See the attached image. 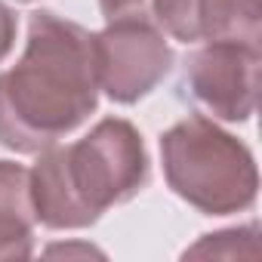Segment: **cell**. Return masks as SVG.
Segmentation results:
<instances>
[{
	"label": "cell",
	"instance_id": "12",
	"mask_svg": "<svg viewBox=\"0 0 262 262\" xmlns=\"http://www.w3.org/2000/svg\"><path fill=\"white\" fill-rule=\"evenodd\" d=\"M19 4H31V0H19Z\"/></svg>",
	"mask_w": 262,
	"mask_h": 262
},
{
	"label": "cell",
	"instance_id": "11",
	"mask_svg": "<svg viewBox=\"0 0 262 262\" xmlns=\"http://www.w3.org/2000/svg\"><path fill=\"white\" fill-rule=\"evenodd\" d=\"M71 253H80V256H105L102 250H96V247H90V244H83V247L65 244V247H50V250H47V256H71Z\"/></svg>",
	"mask_w": 262,
	"mask_h": 262
},
{
	"label": "cell",
	"instance_id": "6",
	"mask_svg": "<svg viewBox=\"0 0 262 262\" xmlns=\"http://www.w3.org/2000/svg\"><path fill=\"white\" fill-rule=\"evenodd\" d=\"M259 0H155V25L182 43L237 40L259 47Z\"/></svg>",
	"mask_w": 262,
	"mask_h": 262
},
{
	"label": "cell",
	"instance_id": "8",
	"mask_svg": "<svg viewBox=\"0 0 262 262\" xmlns=\"http://www.w3.org/2000/svg\"><path fill=\"white\" fill-rule=\"evenodd\" d=\"M259 225L250 222V225H241V228H225V231H216V234H204L194 247H188L182 256L185 259H237V256H247V259H256L259 256Z\"/></svg>",
	"mask_w": 262,
	"mask_h": 262
},
{
	"label": "cell",
	"instance_id": "2",
	"mask_svg": "<svg viewBox=\"0 0 262 262\" xmlns=\"http://www.w3.org/2000/svg\"><path fill=\"white\" fill-rule=\"evenodd\" d=\"M148 182V155L139 129L105 117L71 145H50L31 167L34 216L53 231L90 228L117 204L133 201Z\"/></svg>",
	"mask_w": 262,
	"mask_h": 262
},
{
	"label": "cell",
	"instance_id": "1",
	"mask_svg": "<svg viewBox=\"0 0 262 262\" xmlns=\"http://www.w3.org/2000/svg\"><path fill=\"white\" fill-rule=\"evenodd\" d=\"M93 34L50 10L31 13L22 59L0 74V145L40 155L96 111Z\"/></svg>",
	"mask_w": 262,
	"mask_h": 262
},
{
	"label": "cell",
	"instance_id": "5",
	"mask_svg": "<svg viewBox=\"0 0 262 262\" xmlns=\"http://www.w3.org/2000/svg\"><path fill=\"white\" fill-rule=\"evenodd\" d=\"M93 53L99 90L117 105L145 99L173 68L167 34L148 22H105L93 34Z\"/></svg>",
	"mask_w": 262,
	"mask_h": 262
},
{
	"label": "cell",
	"instance_id": "3",
	"mask_svg": "<svg viewBox=\"0 0 262 262\" xmlns=\"http://www.w3.org/2000/svg\"><path fill=\"white\" fill-rule=\"evenodd\" d=\"M161 164L173 194L207 216H228L256 204L253 151L204 114L173 123L161 136Z\"/></svg>",
	"mask_w": 262,
	"mask_h": 262
},
{
	"label": "cell",
	"instance_id": "9",
	"mask_svg": "<svg viewBox=\"0 0 262 262\" xmlns=\"http://www.w3.org/2000/svg\"><path fill=\"white\" fill-rule=\"evenodd\" d=\"M99 10H102L105 22H148V25H155V0H99Z\"/></svg>",
	"mask_w": 262,
	"mask_h": 262
},
{
	"label": "cell",
	"instance_id": "7",
	"mask_svg": "<svg viewBox=\"0 0 262 262\" xmlns=\"http://www.w3.org/2000/svg\"><path fill=\"white\" fill-rule=\"evenodd\" d=\"M34 225L31 170L16 161H0V262L34 253Z\"/></svg>",
	"mask_w": 262,
	"mask_h": 262
},
{
	"label": "cell",
	"instance_id": "4",
	"mask_svg": "<svg viewBox=\"0 0 262 262\" xmlns=\"http://www.w3.org/2000/svg\"><path fill=\"white\" fill-rule=\"evenodd\" d=\"M182 96L210 120L244 123L256 114L259 47L237 40H213L185 56Z\"/></svg>",
	"mask_w": 262,
	"mask_h": 262
},
{
	"label": "cell",
	"instance_id": "10",
	"mask_svg": "<svg viewBox=\"0 0 262 262\" xmlns=\"http://www.w3.org/2000/svg\"><path fill=\"white\" fill-rule=\"evenodd\" d=\"M13 43H16V13L0 0V62L10 56Z\"/></svg>",
	"mask_w": 262,
	"mask_h": 262
}]
</instances>
